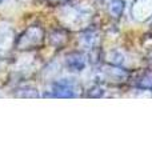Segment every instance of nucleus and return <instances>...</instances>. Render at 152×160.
<instances>
[{
    "instance_id": "nucleus-2",
    "label": "nucleus",
    "mask_w": 152,
    "mask_h": 160,
    "mask_svg": "<svg viewBox=\"0 0 152 160\" xmlns=\"http://www.w3.org/2000/svg\"><path fill=\"white\" fill-rule=\"evenodd\" d=\"M45 43V31L42 26H31L25 28L24 31L16 38L15 48L18 51H33L39 49Z\"/></svg>"
},
{
    "instance_id": "nucleus-3",
    "label": "nucleus",
    "mask_w": 152,
    "mask_h": 160,
    "mask_svg": "<svg viewBox=\"0 0 152 160\" xmlns=\"http://www.w3.org/2000/svg\"><path fill=\"white\" fill-rule=\"evenodd\" d=\"M82 93V86L75 79H60L52 84L51 96L58 99H73Z\"/></svg>"
},
{
    "instance_id": "nucleus-12",
    "label": "nucleus",
    "mask_w": 152,
    "mask_h": 160,
    "mask_svg": "<svg viewBox=\"0 0 152 160\" xmlns=\"http://www.w3.org/2000/svg\"><path fill=\"white\" fill-rule=\"evenodd\" d=\"M138 87L145 91H152V72H145L140 76L138 82Z\"/></svg>"
},
{
    "instance_id": "nucleus-5",
    "label": "nucleus",
    "mask_w": 152,
    "mask_h": 160,
    "mask_svg": "<svg viewBox=\"0 0 152 160\" xmlns=\"http://www.w3.org/2000/svg\"><path fill=\"white\" fill-rule=\"evenodd\" d=\"M100 76L104 82H124L128 78V72L120 66L107 64V66H104L100 69Z\"/></svg>"
},
{
    "instance_id": "nucleus-4",
    "label": "nucleus",
    "mask_w": 152,
    "mask_h": 160,
    "mask_svg": "<svg viewBox=\"0 0 152 160\" xmlns=\"http://www.w3.org/2000/svg\"><path fill=\"white\" fill-rule=\"evenodd\" d=\"M131 12L138 22H148L152 19V0H135Z\"/></svg>"
},
{
    "instance_id": "nucleus-8",
    "label": "nucleus",
    "mask_w": 152,
    "mask_h": 160,
    "mask_svg": "<svg viewBox=\"0 0 152 160\" xmlns=\"http://www.w3.org/2000/svg\"><path fill=\"white\" fill-rule=\"evenodd\" d=\"M80 44L87 48V49H94L100 46V33L96 29H84V32L80 36Z\"/></svg>"
},
{
    "instance_id": "nucleus-10",
    "label": "nucleus",
    "mask_w": 152,
    "mask_h": 160,
    "mask_svg": "<svg viewBox=\"0 0 152 160\" xmlns=\"http://www.w3.org/2000/svg\"><path fill=\"white\" fill-rule=\"evenodd\" d=\"M49 42L53 47L60 48L63 47L65 43H67V33H65L63 29H56V31H52V33L49 35Z\"/></svg>"
},
{
    "instance_id": "nucleus-11",
    "label": "nucleus",
    "mask_w": 152,
    "mask_h": 160,
    "mask_svg": "<svg viewBox=\"0 0 152 160\" xmlns=\"http://www.w3.org/2000/svg\"><path fill=\"white\" fill-rule=\"evenodd\" d=\"M15 96L16 98H39L40 95H39V91L36 88H33V87H28V86H24V87H20L16 89V92H15Z\"/></svg>"
},
{
    "instance_id": "nucleus-13",
    "label": "nucleus",
    "mask_w": 152,
    "mask_h": 160,
    "mask_svg": "<svg viewBox=\"0 0 152 160\" xmlns=\"http://www.w3.org/2000/svg\"><path fill=\"white\" fill-rule=\"evenodd\" d=\"M52 2H67V0H52Z\"/></svg>"
},
{
    "instance_id": "nucleus-15",
    "label": "nucleus",
    "mask_w": 152,
    "mask_h": 160,
    "mask_svg": "<svg viewBox=\"0 0 152 160\" xmlns=\"http://www.w3.org/2000/svg\"><path fill=\"white\" fill-rule=\"evenodd\" d=\"M100 2H104V0H100Z\"/></svg>"
},
{
    "instance_id": "nucleus-7",
    "label": "nucleus",
    "mask_w": 152,
    "mask_h": 160,
    "mask_svg": "<svg viewBox=\"0 0 152 160\" xmlns=\"http://www.w3.org/2000/svg\"><path fill=\"white\" fill-rule=\"evenodd\" d=\"M15 42L16 38L12 28L4 27L0 29V55H6L15 46Z\"/></svg>"
},
{
    "instance_id": "nucleus-1",
    "label": "nucleus",
    "mask_w": 152,
    "mask_h": 160,
    "mask_svg": "<svg viewBox=\"0 0 152 160\" xmlns=\"http://www.w3.org/2000/svg\"><path fill=\"white\" fill-rule=\"evenodd\" d=\"M59 18L65 27L87 28L92 20V11L78 4H72V6L63 7Z\"/></svg>"
},
{
    "instance_id": "nucleus-9",
    "label": "nucleus",
    "mask_w": 152,
    "mask_h": 160,
    "mask_svg": "<svg viewBox=\"0 0 152 160\" xmlns=\"http://www.w3.org/2000/svg\"><path fill=\"white\" fill-rule=\"evenodd\" d=\"M107 9H108L109 16L119 19L125 9V2L124 0H111L107 6Z\"/></svg>"
},
{
    "instance_id": "nucleus-14",
    "label": "nucleus",
    "mask_w": 152,
    "mask_h": 160,
    "mask_svg": "<svg viewBox=\"0 0 152 160\" xmlns=\"http://www.w3.org/2000/svg\"><path fill=\"white\" fill-rule=\"evenodd\" d=\"M2 2H3V0H0V3H2Z\"/></svg>"
},
{
    "instance_id": "nucleus-6",
    "label": "nucleus",
    "mask_w": 152,
    "mask_h": 160,
    "mask_svg": "<svg viewBox=\"0 0 152 160\" xmlns=\"http://www.w3.org/2000/svg\"><path fill=\"white\" fill-rule=\"evenodd\" d=\"M65 66L72 72H82L87 66V58L84 53L79 51L69 52L65 56Z\"/></svg>"
}]
</instances>
